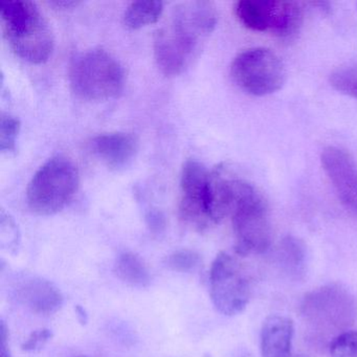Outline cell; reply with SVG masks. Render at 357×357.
<instances>
[{
	"label": "cell",
	"instance_id": "obj_18",
	"mask_svg": "<svg viewBox=\"0 0 357 357\" xmlns=\"http://www.w3.org/2000/svg\"><path fill=\"white\" fill-rule=\"evenodd\" d=\"M330 84L340 93L357 99V66L340 68L332 73Z\"/></svg>",
	"mask_w": 357,
	"mask_h": 357
},
{
	"label": "cell",
	"instance_id": "obj_1",
	"mask_svg": "<svg viewBox=\"0 0 357 357\" xmlns=\"http://www.w3.org/2000/svg\"><path fill=\"white\" fill-rule=\"evenodd\" d=\"M216 22L214 6L208 1L177 6L154 36V56L162 74L177 76L185 72L202 51Z\"/></svg>",
	"mask_w": 357,
	"mask_h": 357
},
{
	"label": "cell",
	"instance_id": "obj_6",
	"mask_svg": "<svg viewBox=\"0 0 357 357\" xmlns=\"http://www.w3.org/2000/svg\"><path fill=\"white\" fill-rule=\"evenodd\" d=\"M231 216L238 255H260L269 250L273 229L266 202L246 181L242 185Z\"/></svg>",
	"mask_w": 357,
	"mask_h": 357
},
{
	"label": "cell",
	"instance_id": "obj_8",
	"mask_svg": "<svg viewBox=\"0 0 357 357\" xmlns=\"http://www.w3.org/2000/svg\"><path fill=\"white\" fill-rule=\"evenodd\" d=\"M236 16L245 28L290 39L300 31L303 12L298 3L286 0H240Z\"/></svg>",
	"mask_w": 357,
	"mask_h": 357
},
{
	"label": "cell",
	"instance_id": "obj_20",
	"mask_svg": "<svg viewBox=\"0 0 357 357\" xmlns=\"http://www.w3.org/2000/svg\"><path fill=\"white\" fill-rule=\"evenodd\" d=\"M331 357H357V331L344 332L330 342Z\"/></svg>",
	"mask_w": 357,
	"mask_h": 357
},
{
	"label": "cell",
	"instance_id": "obj_10",
	"mask_svg": "<svg viewBox=\"0 0 357 357\" xmlns=\"http://www.w3.org/2000/svg\"><path fill=\"white\" fill-rule=\"evenodd\" d=\"M210 171L196 160L183 164L181 175V216L198 231L213 225L208 213Z\"/></svg>",
	"mask_w": 357,
	"mask_h": 357
},
{
	"label": "cell",
	"instance_id": "obj_15",
	"mask_svg": "<svg viewBox=\"0 0 357 357\" xmlns=\"http://www.w3.org/2000/svg\"><path fill=\"white\" fill-rule=\"evenodd\" d=\"M277 262L282 271L292 279L304 275L307 265V250L304 242L294 236L282 240L277 250Z\"/></svg>",
	"mask_w": 357,
	"mask_h": 357
},
{
	"label": "cell",
	"instance_id": "obj_26",
	"mask_svg": "<svg viewBox=\"0 0 357 357\" xmlns=\"http://www.w3.org/2000/svg\"><path fill=\"white\" fill-rule=\"evenodd\" d=\"M313 5L317 6V7L319 8V10H321V11L325 12V13H329L330 9H331V8H330L329 3H321H321H313Z\"/></svg>",
	"mask_w": 357,
	"mask_h": 357
},
{
	"label": "cell",
	"instance_id": "obj_24",
	"mask_svg": "<svg viewBox=\"0 0 357 357\" xmlns=\"http://www.w3.org/2000/svg\"><path fill=\"white\" fill-rule=\"evenodd\" d=\"M9 333H8L6 324L1 321L0 324V357H12L9 348Z\"/></svg>",
	"mask_w": 357,
	"mask_h": 357
},
{
	"label": "cell",
	"instance_id": "obj_11",
	"mask_svg": "<svg viewBox=\"0 0 357 357\" xmlns=\"http://www.w3.org/2000/svg\"><path fill=\"white\" fill-rule=\"evenodd\" d=\"M321 160L340 202L357 216V169L353 158L344 150L329 146L321 152Z\"/></svg>",
	"mask_w": 357,
	"mask_h": 357
},
{
	"label": "cell",
	"instance_id": "obj_27",
	"mask_svg": "<svg viewBox=\"0 0 357 357\" xmlns=\"http://www.w3.org/2000/svg\"><path fill=\"white\" fill-rule=\"evenodd\" d=\"M292 357H306V356H303V355H298V356H292Z\"/></svg>",
	"mask_w": 357,
	"mask_h": 357
},
{
	"label": "cell",
	"instance_id": "obj_5",
	"mask_svg": "<svg viewBox=\"0 0 357 357\" xmlns=\"http://www.w3.org/2000/svg\"><path fill=\"white\" fill-rule=\"evenodd\" d=\"M79 179L78 168L72 160L62 155L50 158L29 183V208L41 216L61 212L76 195Z\"/></svg>",
	"mask_w": 357,
	"mask_h": 357
},
{
	"label": "cell",
	"instance_id": "obj_4",
	"mask_svg": "<svg viewBox=\"0 0 357 357\" xmlns=\"http://www.w3.org/2000/svg\"><path fill=\"white\" fill-rule=\"evenodd\" d=\"M73 91L87 101H106L122 93L125 72L120 62L103 49L79 54L70 68Z\"/></svg>",
	"mask_w": 357,
	"mask_h": 357
},
{
	"label": "cell",
	"instance_id": "obj_23",
	"mask_svg": "<svg viewBox=\"0 0 357 357\" xmlns=\"http://www.w3.org/2000/svg\"><path fill=\"white\" fill-rule=\"evenodd\" d=\"M52 336H53V334H52L51 330H36V331L32 332L31 335L24 340L22 346V350L26 351V352L39 350L51 340Z\"/></svg>",
	"mask_w": 357,
	"mask_h": 357
},
{
	"label": "cell",
	"instance_id": "obj_21",
	"mask_svg": "<svg viewBox=\"0 0 357 357\" xmlns=\"http://www.w3.org/2000/svg\"><path fill=\"white\" fill-rule=\"evenodd\" d=\"M200 264V257L197 252L190 250H177L167 259V265L172 271L178 273H191Z\"/></svg>",
	"mask_w": 357,
	"mask_h": 357
},
{
	"label": "cell",
	"instance_id": "obj_25",
	"mask_svg": "<svg viewBox=\"0 0 357 357\" xmlns=\"http://www.w3.org/2000/svg\"><path fill=\"white\" fill-rule=\"evenodd\" d=\"M51 3L59 8H68H68L78 5L79 3L78 1H53V3Z\"/></svg>",
	"mask_w": 357,
	"mask_h": 357
},
{
	"label": "cell",
	"instance_id": "obj_9",
	"mask_svg": "<svg viewBox=\"0 0 357 357\" xmlns=\"http://www.w3.org/2000/svg\"><path fill=\"white\" fill-rule=\"evenodd\" d=\"M211 298L215 308L225 315L239 314L248 306L252 294L250 278L236 257L220 252L210 271Z\"/></svg>",
	"mask_w": 357,
	"mask_h": 357
},
{
	"label": "cell",
	"instance_id": "obj_14",
	"mask_svg": "<svg viewBox=\"0 0 357 357\" xmlns=\"http://www.w3.org/2000/svg\"><path fill=\"white\" fill-rule=\"evenodd\" d=\"M294 326L284 315H271L265 319L260 334L262 357H291Z\"/></svg>",
	"mask_w": 357,
	"mask_h": 357
},
{
	"label": "cell",
	"instance_id": "obj_28",
	"mask_svg": "<svg viewBox=\"0 0 357 357\" xmlns=\"http://www.w3.org/2000/svg\"><path fill=\"white\" fill-rule=\"evenodd\" d=\"M78 357H89V356H78Z\"/></svg>",
	"mask_w": 357,
	"mask_h": 357
},
{
	"label": "cell",
	"instance_id": "obj_13",
	"mask_svg": "<svg viewBox=\"0 0 357 357\" xmlns=\"http://www.w3.org/2000/svg\"><path fill=\"white\" fill-rule=\"evenodd\" d=\"M93 150L102 162L114 170L128 166L139 150V141L126 132L105 133L91 142Z\"/></svg>",
	"mask_w": 357,
	"mask_h": 357
},
{
	"label": "cell",
	"instance_id": "obj_3",
	"mask_svg": "<svg viewBox=\"0 0 357 357\" xmlns=\"http://www.w3.org/2000/svg\"><path fill=\"white\" fill-rule=\"evenodd\" d=\"M300 313L312 331L335 338L357 321V298L340 284H327L303 298Z\"/></svg>",
	"mask_w": 357,
	"mask_h": 357
},
{
	"label": "cell",
	"instance_id": "obj_7",
	"mask_svg": "<svg viewBox=\"0 0 357 357\" xmlns=\"http://www.w3.org/2000/svg\"><path fill=\"white\" fill-rule=\"evenodd\" d=\"M231 75L242 91L265 97L283 87L287 73L277 54L264 47H255L242 52L234 59Z\"/></svg>",
	"mask_w": 357,
	"mask_h": 357
},
{
	"label": "cell",
	"instance_id": "obj_2",
	"mask_svg": "<svg viewBox=\"0 0 357 357\" xmlns=\"http://www.w3.org/2000/svg\"><path fill=\"white\" fill-rule=\"evenodd\" d=\"M0 17L3 32L14 53L31 63L49 60L54 37L49 22L30 0H1Z\"/></svg>",
	"mask_w": 357,
	"mask_h": 357
},
{
	"label": "cell",
	"instance_id": "obj_12",
	"mask_svg": "<svg viewBox=\"0 0 357 357\" xmlns=\"http://www.w3.org/2000/svg\"><path fill=\"white\" fill-rule=\"evenodd\" d=\"M18 301L39 315L54 314L61 309L63 296L52 282L39 277H26L16 286Z\"/></svg>",
	"mask_w": 357,
	"mask_h": 357
},
{
	"label": "cell",
	"instance_id": "obj_19",
	"mask_svg": "<svg viewBox=\"0 0 357 357\" xmlns=\"http://www.w3.org/2000/svg\"><path fill=\"white\" fill-rule=\"evenodd\" d=\"M20 131V122L15 116L1 112L0 116V150L11 152L15 149Z\"/></svg>",
	"mask_w": 357,
	"mask_h": 357
},
{
	"label": "cell",
	"instance_id": "obj_22",
	"mask_svg": "<svg viewBox=\"0 0 357 357\" xmlns=\"http://www.w3.org/2000/svg\"><path fill=\"white\" fill-rule=\"evenodd\" d=\"M1 245L9 252H15L20 244V234L15 223L10 217H6L5 213L1 214Z\"/></svg>",
	"mask_w": 357,
	"mask_h": 357
},
{
	"label": "cell",
	"instance_id": "obj_17",
	"mask_svg": "<svg viewBox=\"0 0 357 357\" xmlns=\"http://www.w3.org/2000/svg\"><path fill=\"white\" fill-rule=\"evenodd\" d=\"M162 11L164 3L162 1H135L127 7L123 22L126 28L137 30L158 22Z\"/></svg>",
	"mask_w": 357,
	"mask_h": 357
},
{
	"label": "cell",
	"instance_id": "obj_16",
	"mask_svg": "<svg viewBox=\"0 0 357 357\" xmlns=\"http://www.w3.org/2000/svg\"><path fill=\"white\" fill-rule=\"evenodd\" d=\"M114 271L121 281L133 287H146L150 283V273L144 261L133 252L119 257Z\"/></svg>",
	"mask_w": 357,
	"mask_h": 357
}]
</instances>
